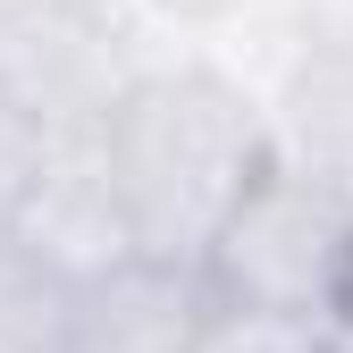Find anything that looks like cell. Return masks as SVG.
Listing matches in <instances>:
<instances>
[{
  "label": "cell",
  "instance_id": "cell-1",
  "mask_svg": "<svg viewBox=\"0 0 353 353\" xmlns=\"http://www.w3.org/2000/svg\"><path fill=\"white\" fill-rule=\"evenodd\" d=\"M118 194L135 210L143 261L202 270L219 228L244 210V194L278 160V118L261 110L228 68L210 59H160L126 84V101L101 126Z\"/></svg>",
  "mask_w": 353,
  "mask_h": 353
},
{
  "label": "cell",
  "instance_id": "cell-2",
  "mask_svg": "<svg viewBox=\"0 0 353 353\" xmlns=\"http://www.w3.org/2000/svg\"><path fill=\"white\" fill-rule=\"evenodd\" d=\"M202 278L236 312L345 328V312H353V194H345V176L328 160L278 152L270 176L244 194V210L219 228Z\"/></svg>",
  "mask_w": 353,
  "mask_h": 353
},
{
  "label": "cell",
  "instance_id": "cell-3",
  "mask_svg": "<svg viewBox=\"0 0 353 353\" xmlns=\"http://www.w3.org/2000/svg\"><path fill=\"white\" fill-rule=\"evenodd\" d=\"M135 76L110 0H0V93L51 135H101Z\"/></svg>",
  "mask_w": 353,
  "mask_h": 353
},
{
  "label": "cell",
  "instance_id": "cell-4",
  "mask_svg": "<svg viewBox=\"0 0 353 353\" xmlns=\"http://www.w3.org/2000/svg\"><path fill=\"white\" fill-rule=\"evenodd\" d=\"M9 244L42 278H59L68 294L118 278L126 261H143L135 210H126V194H118V168H110L101 135H59L51 143V168H42V185H34V202H26Z\"/></svg>",
  "mask_w": 353,
  "mask_h": 353
},
{
  "label": "cell",
  "instance_id": "cell-5",
  "mask_svg": "<svg viewBox=\"0 0 353 353\" xmlns=\"http://www.w3.org/2000/svg\"><path fill=\"white\" fill-rule=\"evenodd\" d=\"M210 278L168 261H126L118 278L68 294V345L59 353H194L210 328Z\"/></svg>",
  "mask_w": 353,
  "mask_h": 353
},
{
  "label": "cell",
  "instance_id": "cell-6",
  "mask_svg": "<svg viewBox=\"0 0 353 353\" xmlns=\"http://www.w3.org/2000/svg\"><path fill=\"white\" fill-rule=\"evenodd\" d=\"M51 126L42 118H26L9 93H0V244L17 236V219H26V202H34V185H42V168H51Z\"/></svg>",
  "mask_w": 353,
  "mask_h": 353
},
{
  "label": "cell",
  "instance_id": "cell-7",
  "mask_svg": "<svg viewBox=\"0 0 353 353\" xmlns=\"http://www.w3.org/2000/svg\"><path fill=\"white\" fill-rule=\"evenodd\" d=\"M336 328L320 320H278V312H236V303H210V328L194 353H328Z\"/></svg>",
  "mask_w": 353,
  "mask_h": 353
},
{
  "label": "cell",
  "instance_id": "cell-8",
  "mask_svg": "<svg viewBox=\"0 0 353 353\" xmlns=\"http://www.w3.org/2000/svg\"><path fill=\"white\" fill-rule=\"evenodd\" d=\"M328 353H353V328H336V345H328Z\"/></svg>",
  "mask_w": 353,
  "mask_h": 353
}]
</instances>
